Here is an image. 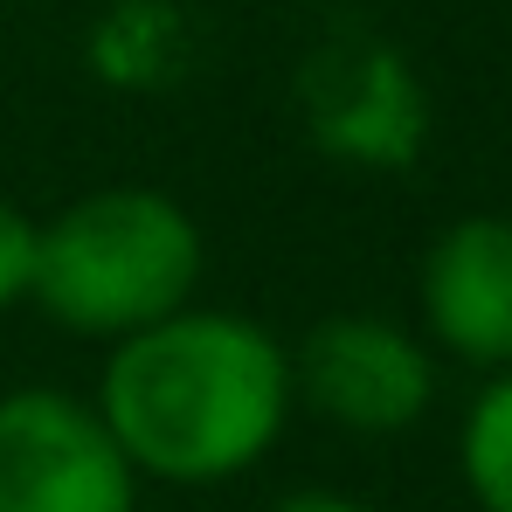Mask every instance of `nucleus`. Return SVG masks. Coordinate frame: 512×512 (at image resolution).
Masks as SVG:
<instances>
[{
    "label": "nucleus",
    "instance_id": "1a4fd4ad",
    "mask_svg": "<svg viewBox=\"0 0 512 512\" xmlns=\"http://www.w3.org/2000/svg\"><path fill=\"white\" fill-rule=\"evenodd\" d=\"M35 236H42V215L0 201V312H21L35 298Z\"/></svg>",
    "mask_w": 512,
    "mask_h": 512
},
{
    "label": "nucleus",
    "instance_id": "9d476101",
    "mask_svg": "<svg viewBox=\"0 0 512 512\" xmlns=\"http://www.w3.org/2000/svg\"><path fill=\"white\" fill-rule=\"evenodd\" d=\"M263 512H367L353 492H340V485H291V492H277Z\"/></svg>",
    "mask_w": 512,
    "mask_h": 512
},
{
    "label": "nucleus",
    "instance_id": "20e7f679",
    "mask_svg": "<svg viewBox=\"0 0 512 512\" xmlns=\"http://www.w3.org/2000/svg\"><path fill=\"white\" fill-rule=\"evenodd\" d=\"M0 512H139V471L90 395L56 381L0 395Z\"/></svg>",
    "mask_w": 512,
    "mask_h": 512
},
{
    "label": "nucleus",
    "instance_id": "423d86ee",
    "mask_svg": "<svg viewBox=\"0 0 512 512\" xmlns=\"http://www.w3.org/2000/svg\"><path fill=\"white\" fill-rule=\"evenodd\" d=\"M416 333L436 360L506 374L512 367V215H450L416 263Z\"/></svg>",
    "mask_w": 512,
    "mask_h": 512
},
{
    "label": "nucleus",
    "instance_id": "6e6552de",
    "mask_svg": "<svg viewBox=\"0 0 512 512\" xmlns=\"http://www.w3.org/2000/svg\"><path fill=\"white\" fill-rule=\"evenodd\" d=\"M457 478L478 512H512V367L485 374L457 423Z\"/></svg>",
    "mask_w": 512,
    "mask_h": 512
},
{
    "label": "nucleus",
    "instance_id": "f257e3e1",
    "mask_svg": "<svg viewBox=\"0 0 512 512\" xmlns=\"http://www.w3.org/2000/svg\"><path fill=\"white\" fill-rule=\"evenodd\" d=\"M90 409L139 471V485L215 492L270 464L291 402V340L229 305H187L132 340L104 346Z\"/></svg>",
    "mask_w": 512,
    "mask_h": 512
},
{
    "label": "nucleus",
    "instance_id": "39448f33",
    "mask_svg": "<svg viewBox=\"0 0 512 512\" xmlns=\"http://www.w3.org/2000/svg\"><path fill=\"white\" fill-rule=\"evenodd\" d=\"M305 132L326 160L360 173H409L429 146V90L388 42H333L298 77Z\"/></svg>",
    "mask_w": 512,
    "mask_h": 512
},
{
    "label": "nucleus",
    "instance_id": "0eeeda50",
    "mask_svg": "<svg viewBox=\"0 0 512 512\" xmlns=\"http://www.w3.org/2000/svg\"><path fill=\"white\" fill-rule=\"evenodd\" d=\"M180 14L173 0H111L104 21L90 28V70L104 84L153 90L180 70Z\"/></svg>",
    "mask_w": 512,
    "mask_h": 512
},
{
    "label": "nucleus",
    "instance_id": "f03ea898",
    "mask_svg": "<svg viewBox=\"0 0 512 512\" xmlns=\"http://www.w3.org/2000/svg\"><path fill=\"white\" fill-rule=\"evenodd\" d=\"M208 236L187 201L146 180L70 194L35 236V312L70 340L118 346L201 298Z\"/></svg>",
    "mask_w": 512,
    "mask_h": 512
},
{
    "label": "nucleus",
    "instance_id": "7ed1b4c3",
    "mask_svg": "<svg viewBox=\"0 0 512 512\" xmlns=\"http://www.w3.org/2000/svg\"><path fill=\"white\" fill-rule=\"evenodd\" d=\"M291 402L346 436H409L436 409V353L388 312H326L291 340Z\"/></svg>",
    "mask_w": 512,
    "mask_h": 512
}]
</instances>
